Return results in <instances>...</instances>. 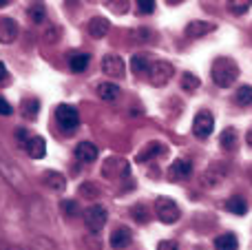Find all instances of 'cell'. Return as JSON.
I'll use <instances>...</instances> for the list:
<instances>
[{"label": "cell", "instance_id": "obj_23", "mask_svg": "<svg viewBox=\"0 0 252 250\" xmlns=\"http://www.w3.org/2000/svg\"><path fill=\"white\" fill-rule=\"evenodd\" d=\"M235 100H237V104L239 106H250L252 104V87L250 84H244V87L237 89Z\"/></svg>", "mask_w": 252, "mask_h": 250}, {"label": "cell", "instance_id": "obj_18", "mask_svg": "<svg viewBox=\"0 0 252 250\" xmlns=\"http://www.w3.org/2000/svg\"><path fill=\"white\" fill-rule=\"evenodd\" d=\"M42 182L49 186V188H53V190H64L66 188L64 175H60V173H56V171H47V173H44Z\"/></svg>", "mask_w": 252, "mask_h": 250}, {"label": "cell", "instance_id": "obj_5", "mask_svg": "<svg viewBox=\"0 0 252 250\" xmlns=\"http://www.w3.org/2000/svg\"><path fill=\"white\" fill-rule=\"evenodd\" d=\"M173 78V64L164 60L151 62V69H148V80H151L153 87H164L168 80Z\"/></svg>", "mask_w": 252, "mask_h": 250}, {"label": "cell", "instance_id": "obj_24", "mask_svg": "<svg viewBox=\"0 0 252 250\" xmlns=\"http://www.w3.org/2000/svg\"><path fill=\"white\" fill-rule=\"evenodd\" d=\"M69 66H71V71L80 73V71H84L89 66V56H87V53H75V56H71Z\"/></svg>", "mask_w": 252, "mask_h": 250}, {"label": "cell", "instance_id": "obj_29", "mask_svg": "<svg viewBox=\"0 0 252 250\" xmlns=\"http://www.w3.org/2000/svg\"><path fill=\"white\" fill-rule=\"evenodd\" d=\"M157 250H182V248H179L177 242H170L168 239V242H161L159 246H157Z\"/></svg>", "mask_w": 252, "mask_h": 250}, {"label": "cell", "instance_id": "obj_32", "mask_svg": "<svg viewBox=\"0 0 252 250\" xmlns=\"http://www.w3.org/2000/svg\"><path fill=\"white\" fill-rule=\"evenodd\" d=\"M16 137H18V140H22L25 144L29 142V135H27V128H18V131H16Z\"/></svg>", "mask_w": 252, "mask_h": 250}, {"label": "cell", "instance_id": "obj_10", "mask_svg": "<svg viewBox=\"0 0 252 250\" xmlns=\"http://www.w3.org/2000/svg\"><path fill=\"white\" fill-rule=\"evenodd\" d=\"M18 38V25L11 18H0V42L11 44Z\"/></svg>", "mask_w": 252, "mask_h": 250}, {"label": "cell", "instance_id": "obj_31", "mask_svg": "<svg viewBox=\"0 0 252 250\" xmlns=\"http://www.w3.org/2000/svg\"><path fill=\"white\" fill-rule=\"evenodd\" d=\"M9 113H11V104L0 97V115H9Z\"/></svg>", "mask_w": 252, "mask_h": 250}, {"label": "cell", "instance_id": "obj_7", "mask_svg": "<svg viewBox=\"0 0 252 250\" xmlns=\"http://www.w3.org/2000/svg\"><path fill=\"white\" fill-rule=\"evenodd\" d=\"M102 71H104V75H111V78L120 80V78H124V73H126V64L120 56L109 53V56L102 60Z\"/></svg>", "mask_w": 252, "mask_h": 250}, {"label": "cell", "instance_id": "obj_34", "mask_svg": "<svg viewBox=\"0 0 252 250\" xmlns=\"http://www.w3.org/2000/svg\"><path fill=\"white\" fill-rule=\"evenodd\" d=\"M246 140H248V144L252 146V128H250V131H248V133H246Z\"/></svg>", "mask_w": 252, "mask_h": 250}, {"label": "cell", "instance_id": "obj_8", "mask_svg": "<svg viewBox=\"0 0 252 250\" xmlns=\"http://www.w3.org/2000/svg\"><path fill=\"white\" fill-rule=\"evenodd\" d=\"M75 157L82 164H93L97 159V146L93 142H80L75 146Z\"/></svg>", "mask_w": 252, "mask_h": 250}, {"label": "cell", "instance_id": "obj_6", "mask_svg": "<svg viewBox=\"0 0 252 250\" xmlns=\"http://www.w3.org/2000/svg\"><path fill=\"white\" fill-rule=\"evenodd\" d=\"M215 128V118L210 111H199V113L195 115V122H192V133H195L197 137H208L210 133H213Z\"/></svg>", "mask_w": 252, "mask_h": 250}, {"label": "cell", "instance_id": "obj_19", "mask_svg": "<svg viewBox=\"0 0 252 250\" xmlns=\"http://www.w3.org/2000/svg\"><path fill=\"white\" fill-rule=\"evenodd\" d=\"M215 248L217 250H237L239 248V239H237L232 233L219 235V237L215 239Z\"/></svg>", "mask_w": 252, "mask_h": 250}, {"label": "cell", "instance_id": "obj_9", "mask_svg": "<svg viewBox=\"0 0 252 250\" xmlns=\"http://www.w3.org/2000/svg\"><path fill=\"white\" fill-rule=\"evenodd\" d=\"M217 29L215 22H208V20H195V22H188L186 27V35L188 38H201V35H208Z\"/></svg>", "mask_w": 252, "mask_h": 250}, {"label": "cell", "instance_id": "obj_33", "mask_svg": "<svg viewBox=\"0 0 252 250\" xmlns=\"http://www.w3.org/2000/svg\"><path fill=\"white\" fill-rule=\"evenodd\" d=\"M2 80H7V69H4V64L0 62V82H2Z\"/></svg>", "mask_w": 252, "mask_h": 250}, {"label": "cell", "instance_id": "obj_12", "mask_svg": "<svg viewBox=\"0 0 252 250\" xmlns=\"http://www.w3.org/2000/svg\"><path fill=\"white\" fill-rule=\"evenodd\" d=\"M192 173V166H190V162L188 159H177V162H173L170 164V168H168V177L170 180H186L188 175Z\"/></svg>", "mask_w": 252, "mask_h": 250}, {"label": "cell", "instance_id": "obj_35", "mask_svg": "<svg viewBox=\"0 0 252 250\" xmlns=\"http://www.w3.org/2000/svg\"><path fill=\"white\" fill-rule=\"evenodd\" d=\"M4 250H25V248H18V246H9V248H4Z\"/></svg>", "mask_w": 252, "mask_h": 250}, {"label": "cell", "instance_id": "obj_14", "mask_svg": "<svg viewBox=\"0 0 252 250\" xmlns=\"http://www.w3.org/2000/svg\"><path fill=\"white\" fill-rule=\"evenodd\" d=\"M95 93L100 95V100H106V102H115L120 97V87L113 82H100L95 87Z\"/></svg>", "mask_w": 252, "mask_h": 250}, {"label": "cell", "instance_id": "obj_17", "mask_svg": "<svg viewBox=\"0 0 252 250\" xmlns=\"http://www.w3.org/2000/svg\"><path fill=\"white\" fill-rule=\"evenodd\" d=\"M148 69H151V62H148V58H146V56L137 53V56L130 58V71H133L135 75L144 78V75H148Z\"/></svg>", "mask_w": 252, "mask_h": 250}, {"label": "cell", "instance_id": "obj_25", "mask_svg": "<svg viewBox=\"0 0 252 250\" xmlns=\"http://www.w3.org/2000/svg\"><path fill=\"white\" fill-rule=\"evenodd\" d=\"M199 78L197 75H192L190 71H186V73H182V89L184 91H188V93H192V91H197L199 89Z\"/></svg>", "mask_w": 252, "mask_h": 250}, {"label": "cell", "instance_id": "obj_15", "mask_svg": "<svg viewBox=\"0 0 252 250\" xmlns=\"http://www.w3.org/2000/svg\"><path fill=\"white\" fill-rule=\"evenodd\" d=\"M130 230L128 228H118L113 235H111V248H115V250H124V248H128V244L133 242V237H130Z\"/></svg>", "mask_w": 252, "mask_h": 250}, {"label": "cell", "instance_id": "obj_3", "mask_svg": "<svg viewBox=\"0 0 252 250\" xmlns=\"http://www.w3.org/2000/svg\"><path fill=\"white\" fill-rule=\"evenodd\" d=\"M155 213L157 217H159L161 224H175V221L182 217V211H179V206L175 204V199L170 197H159L155 202Z\"/></svg>", "mask_w": 252, "mask_h": 250}, {"label": "cell", "instance_id": "obj_20", "mask_svg": "<svg viewBox=\"0 0 252 250\" xmlns=\"http://www.w3.org/2000/svg\"><path fill=\"white\" fill-rule=\"evenodd\" d=\"M22 115H25L27 120H35L38 118V111H40V102L35 100V97H27V100H22Z\"/></svg>", "mask_w": 252, "mask_h": 250}, {"label": "cell", "instance_id": "obj_21", "mask_svg": "<svg viewBox=\"0 0 252 250\" xmlns=\"http://www.w3.org/2000/svg\"><path fill=\"white\" fill-rule=\"evenodd\" d=\"M226 211L232 213V215H246V213H248V204L241 197H230L226 202Z\"/></svg>", "mask_w": 252, "mask_h": 250}, {"label": "cell", "instance_id": "obj_4", "mask_svg": "<svg viewBox=\"0 0 252 250\" xmlns=\"http://www.w3.org/2000/svg\"><path fill=\"white\" fill-rule=\"evenodd\" d=\"M56 120H58V124H60V128H64L66 133H71L73 128H78V124H80V113H78V109L75 106H71V104H60L56 109Z\"/></svg>", "mask_w": 252, "mask_h": 250}, {"label": "cell", "instance_id": "obj_22", "mask_svg": "<svg viewBox=\"0 0 252 250\" xmlns=\"http://www.w3.org/2000/svg\"><path fill=\"white\" fill-rule=\"evenodd\" d=\"M219 144H221L226 151L237 149V131L235 128H226V131L219 135Z\"/></svg>", "mask_w": 252, "mask_h": 250}, {"label": "cell", "instance_id": "obj_2", "mask_svg": "<svg viewBox=\"0 0 252 250\" xmlns=\"http://www.w3.org/2000/svg\"><path fill=\"white\" fill-rule=\"evenodd\" d=\"M106 217H109V213H106V208L100 206V204H91V206H87L82 213L84 226H87L91 233H100V230L104 228Z\"/></svg>", "mask_w": 252, "mask_h": 250}, {"label": "cell", "instance_id": "obj_26", "mask_svg": "<svg viewBox=\"0 0 252 250\" xmlns=\"http://www.w3.org/2000/svg\"><path fill=\"white\" fill-rule=\"evenodd\" d=\"M230 4V11L235 13V16H241V13H246L250 9V0H237V2H228Z\"/></svg>", "mask_w": 252, "mask_h": 250}, {"label": "cell", "instance_id": "obj_13", "mask_svg": "<svg viewBox=\"0 0 252 250\" xmlns=\"http://www.w3.org/2000/svg\"><path fill=\"white\" fill-rule=\"evenodd\" d=\"M166 153V146L161 144V142H151V144L144 146V151H139L137 153V162L144 164V162H151L153 157H157V155Z\"/></svg>", "mask_w": 252, "mask_h": 250}, {"label": "cell", "instance_id": "obj_11", "mask_svg": "<svg viewBox=\"0 0 252 250\" xmlns=\"http://www.w3.org/2000/svg\"><path fill=\"white\" fill-rule=\"evenodd\" d=\"M25 151L31 159H42L47 155V142L42 137H29V142L25 144Z\"/></svg>", "mask_w": 252, "mask_h": 250}, {"label": "cell", "instance_id": "obj_1", "mask_svg": "<svg viewBox=\"0 0 252 250\" xmlns=\"http://www.w3.org/2000/svg\"><path fill=\"white\" fill-rule=\"evenodd\" d=\"M210 75H213V82L221 89H228L235 84V80L239 78V64H237L232 58H217L210 66Z\"/></svg>", "mask_w": 252, "mask_h": 250}, {"label": "cell", "instance_id": "obj_16", "mask_svg": "<svg viewBox=\"0 0 252 250\" xmlns=\"http://www.w3.org/2000/svg\"><path fill=\"white\" fill-rule=\"evenodd\" d=\"M87 31L93 38H104V35L109 33V20H106V18H91L87 25Z\"/></svg>", "mask_w": 252, "mask_h": 250}, {"label": "cell", "instance_id": "obj_28", "mask_svg": "<svg viewBox=\"0 0 252 250\" xmlns=\"http://www.w3.org/2000/svg\"><path fill=\"white\" fill-rule=\"evenodd\" d=\"M137 11L139 13H153L155 11V2H153V0H137Z\"/></svg>", "mask_w": 252, "mask_h": 250}, {"label": "cell", "instance_id": "obj_27", "mask_svg": "<svg viewBox=\"0 0 252 250\" xmlns=\"http://www.w3.org/2000/svg\"><path fill=\"white\" fill-rule=\"evenodd\" d=\"M29 18L33 22H40L44 18V4H40V2H35V4H31L29 7Z\"/></svg>", "mask_w": 252, "mask_h": 250}, {"label": "cell", "instance_id": "obj_30", "mask_svg": "<svg viewBox=\"0 0 252 250\" xmlns=\"http://www.w3.org/2000/svg\"><path fill=\"white\" fill-rule=\"evenodd\" d=\"M62 208L66 211V215H75V213H78V204L75 202H64L62 204Z\"/></svg>", "mask_w": 252, "mask_h": 250}]
</instances>
